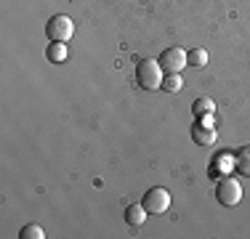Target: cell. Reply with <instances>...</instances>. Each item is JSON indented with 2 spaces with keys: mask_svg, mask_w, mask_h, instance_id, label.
<instances>
[{
  "mask_svg": "<svg viewBox=\"0 0 250 239\" xmlns=\"http://www.w3.org/2000/svg\"><path fill=\"white\" fill-rule=\"evenodd\" d=\"M45 237V231H43V226H38V223H27L24 229L19 231V239H43Z\"/></svg>",
  "mask_w": 250,
  "mask_h": 239,
  "instance_id": "cell-12",
  "label": "cell"
},
{
  "mask_svg": "<svg viewBox=\"0 0 250 239\" xmlns=\"http://www.w3.org/2000/svg\"><path fill=\"white\" fill-rule=\"evenodd\" d=\"M234 167L242 173V176H248V178H250V146H242L240 152H237V157H234Z\"/></svg>",
  "mask_w": 250,
  "mask_h": 239,
  "instance_id": "cell-10",
  "label": "cell"
},
{
  "mask_svg": "<svg viewBox=\"0 0 250 239\" xmlns=\"http://www.w3.org/2000/svg\"><path fill=\"white\" fill-rule=\"evenodd\" d=\"M141 205L146 207V213H149V215L168 213V207H170V191L163 189V186H154V189H149L144 194V202H141Z\"/></svg>",
  "mask_w": 250,
  "mask_h": 239,
  "instance_id": "cell-4",
  "label": "cell"
},
{
  "mask_svg": "<svg viewBox=\"0 0 250 239\" xmlns=\"http://www.w3.org/2000/svg\"><path fill=\"white\" fill-rule=\"evenodd\" d=\"M192 112H194L200 120H202V117H210L213 112H216V104H213V99H208V96H200V99L192 104Z\"/></svg>",
  "mask_w": 250,
  "mask_h": 239,
  "instance_id": "cell-8",
  "label": "cell"
},
{
  "mask_svg": "<svg viewBox=\"0 0 250 239\" xmlns=\"http://www.w3.org/2000/svg\"><path fill=\"white\" fill-rule=\"evenodd\" d=\"M163 64L157 61V59H144V61L139 64V69H136V80H139V85L144 88V91H157V88H163Z\"/></svg>",
  "mask_w": 250,
  "mask_h": 239,
  "instance_id": "cell-1",
  "label": "cell"
},
{
  "mask_svg": "<svg viewBox=\"0 0 250 239\" xmlns=\"http://www.w3.org/2000/svg\"><path fill=\"white\" fill-rule=\"evenodd\" d=\"M146 207L144 205H128L125 207V220H128L130 226H144V220H146Z\"/></svg>",
  "mask_w": 250,
  "mask_h": 239,
  "instance_id": "cell-7",
  "label": "cell"
},
{
  "mask_svg": "<svg viewBox=\"0 0 250 239\" xmlns=\"http://www.w3.org/2000/svg\"><path fill=\"white\" fill-rule=\"evenodd\" d=\"M192 141L197 146H213L218 141V130L208 122H194L192 125Z\"/></svg>",
  "mask_w": 250,
  "mask_h": 239,
  "instance_id": "cell-6",
  "label": "cell"
},
{
  "mask_svg": "<svg viewBox=\"0 0 250 239\" xmlns=\"http://www.w3.org/2000/svg\"><path fill=\"white\" fill-rule=\"evenodd\" d=\"M163 88H165L168 93H178V91L184 88V80H181L178 75H168V77L163 80Z\"/></svg>",
  "mask_w": 250,
  "mask_h": 239,
  "instance_id": "cell-13",
  "label": "cell"
},
{
  "mask_svg": "<svg viewBox=\"0 0 250 239\" xmlns=\"http://www.w3.org/2000/svg\"><path fill=\"white\" fill-rule=\"evenodd\" d=\"M187 64H189V67H194V69L205 67V64H208V51H205V48H192V51H187Z\"/></svg>",
  "mask_w": 250,
  "mask_h": 239,
  "instance_id": "cell-9",
  "label": "cell"
},
{
  "mask_svg": "<svg viewBox=\"0 0 250 239\" xmlns=\"http://www.w3.org/2000/svg\"><path fill=\"white\" fill-rule=\"evenodd\" d=\"M160 64L168 75H178L181 69H187V51L184 48H165L163 56H160Z\"/></svg>",
  "mask_w": 250,
  "mask_h": 239,
  "instance_id": "cell-5",
  "label": "cell"
},
{
  "mask_svg": "<svg viewBox=\"0 0 250 239\" xmlns=\"http://www.w3.org/2000/svg\"><path fill=\"white\" fill-rule=\"evenodd\" d=\"M45 53H48V61L51 64H62L64 59H67V43H51Z\"/></svg>",
  "mask_w": 250,
  "mask_h": 239,
  "instance_id": "cell-11",
  "label": "cell"
},
{
  "mask_svg": "<svg viewBox=\"0 0 250 239\" xmlns=\"http://www.w3.org/2000/svg\"><path fill=\"white\" fill-rule=\"evenodd\" d=\"M45 35H48L51 43H69L72 35H75V21L64 14H56L48 19V24H45Z\"/></svg>",
  "mask_w": 250,
  "mask_h": 239,
  "instance_id": "cell-2",
  "label": "cell"
},
{
  "mask_svg": "<svg viewBox=\"0 0 250 239\" xmlns=\"http://www.w3.org/2000/svg\"><path fill=\"white\" fill-rule=\"evenodd\" d=\"M216 199L221 202L224 207L240 205V202H242V186H240V181H237V178H231V176L221 178V181H218V186H216Z\"/></svg>",
  "mask_w": 250,
  "mask_h": 239,
  "instance_id": "cell-3",
  "label": "cell"
}]
</instances>
